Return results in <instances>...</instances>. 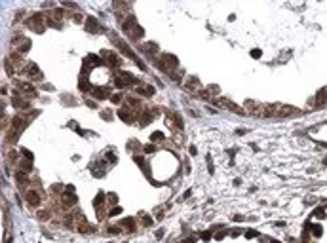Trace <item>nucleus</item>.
I'll return each instance as SVG.
<instances>
[{
  "instance_id": "nucleus-1",
  "label": "nucleus",
  "mask_w": 327,
  "mask_h": 243,
  "mask_svg": "<svg viewBox=\"0 0 327 243\" xmlns=\"http://www.w3.org/2000/svg\"><path fill=\"white\" fill-rule=\"evenodd\" d=\"M122 29H124V32H126L131 40H141L145 36V29L137 23L135 15H128V17L122 21Z\"/></svg>"
},
{
  "instance_id": "nucleus-2",
  "label": "nucleus",
  "mask_w": 327,
  "mask_h": 243,
  "mask_svg": "<svg viewBox=\"0 0 327 243\" xmlns=\"http://www.w3.org/2000/svg\"><path fill=\"white\" fill-rule=\"evenodd\" d=\"M247 112L255 118H272V105H264L259 101H245Z\"/></svg>"
},
{
  "instance_id": "nucleus-3",
  "label": "nucleus",
  "mask_w": 327,
  "mask_h": 243,
  "mask_svg": "<svg viewBox=\"0 0 327 243\" xmlns=\"http://www.w3.org/2000/svg\"><path fill=\"white\" fill-rule=\"evenodd\" d=\"M156 66H158L162 72L173 74L175 69L179 66V61H177V57H175V55H171V53H160L158 57H156Z\"/></svg>"
},
{
  "instance_id": "nucleus-4",
  "label": "nucleus",
  "mask_w": 327,
  "mask_h": 243,
  "mask_svg": "<svg viewBox=\"0 0 327 243\" xmlns=\"http://www.w3.org/2000/svg\"><path fill=\"white\" fill-rule=\"evenodd\" d=\"M25 201H27L29 207L38 209L40 205H42V201H44V194H42V190H40V186H30L27 192H25Z\"/></svg>"
},
{
  "instance_id": "nucleus-5",
  "label": "nucleus",
  "mask_w": 327,
  "mask_h": 243,
  "mask_svg": "<svg viewBox=\"0 0 327 243\" xmlns=\"http://www.w3.org/2000/svg\"><path fill=\"white\" fill-rule=\"evenodd\" d=\"M300 110L289 105H272V118H291L299 116Z\"/></svg>"
},
{
  "instance_id": "nucleus-6",
  "label": "nucleus",
  "mask_w": 327,
  "mask_h": 243,
  "mask_svg": "<svg viewBox=\"0 0 327 243\" xmlns=\"http://www.w3.org/2000/svg\"><path fill=\"white\" fill-rule=\"evenodd\" d=\"M59 203H61L63 209H70V207H74V205L78 203V198L74 196V188H72V186H67L65 192L59 196Z\"/></svg>"
},
{
  "instance_id": "nucleus-7",
  "label": "nucleus",
  "mask_w": 327,
  "mask_h": 243,
  "mask_svg": "<svg viewBox=\"0 0 327 243\" xmlns=\"http://www.w3.org/2000/svg\"><path fill=\"white\" fill-rule=\"evenodd\" d=\"M211 103H215L217 106H221V108H226V110H230V112H236V114H245V108H242V106H238L236 103H232L230 99H226V97H217V99H211Z\"/></svg>"
},
{
  "instance_id": "nucleus-8",
  "label": "nucleus",
  "mask_w": 327,
  "mask_h": 243,
  "mask_svg": "<svg viewBox=\"0 0 327 243\" xmlns=\"http://www.w3.org/2000/svg\"><path fill=\"white\" fill-rule=\"evenodd\" d=\"M25 25H27L29 29H33L34 32H44V29H46L44 13H34L33 17H29L27 21H25Z\"/></svg>"
},
{
  "instance_id": "nucleus-9",
  "label": "nucleus",
  "mask_w": 327,
  "mask_h": 243,
  "mask_svg": "<svg viewBox=\"0 0 327 243\" xmlns=\"http://www.w3.org/2000/svg\"><path fill=\"white\" fill-rule=\"evenodd\" d=\"M183 87H185V91H186V93H192V95H198V93L204 89L198 76H188V78L183 82Z\"/></svg>"
},
{
  "instance_id": "nucleus-10",
  "label": "nucleus",
  "mask_w": 327,
  "mask_h": 243,
  "mask_svg": "<svg viewBox=\"0 0 327 243\" xmlns=\"http://www.w3.org/2000/svg\"><path fill=\"white\" fill-rule=\"evenodd\" d=\"M8 61L12 63V66H13L15 70H21V72H23L25 66H27V61H25L21 51H12V53H10V57H8Z\"/></svg>"
},
{
  "instance_id": "nucleus-11",
  "label": "nucleus",
  "mask_w": 327,
  "mask_h": 243,
  "mask_svg": "<svg viewBox=\"0 0 327 243\" xmlns=\"http://www.w3.org/2000/svg\"><path fill=\"white\" fill-rule=\"evenodd\" d=\"M23 74H27L30 80H42V70L36 66V63H27V66L23 69Z\"/></svg>"
},
{
  "instance_id": "nucleus-12",
  "label": "nucleus",
  "mask_w": 327,
  "mask_h": 243,
  "mask_svg": "<svg viewBox=\"0 0 327 243\" xmlns=\"http://www.w3.org/2000/svg\"><path fill=\"white\" fill-rule=\"evenodd\" d=\"M86 30H90V32H103V27L97 23V19L93 15H87L86 17Z\"/></svg>"
},
{
  "instance_id": "nucleus-13",
  "label": "nucleus",
  "mask_w": 327,
  "mask_h": 243,
  "mask_svg": "<svg viewBox=\"0 0 327 243\" xmlns=\"http://www.w3.org/2000/svg\"><path fill=\"white\" fill-rule=\"evenodd\" d=\"M141 49L145 51V53L152 55V57H158V55H160V48H158L154 42H145V44L141 46Z\"/></svg>"
},
{
  "instance_id": "nucleus-14",
  "label": "nucleus",
  "mask_w": 327,
  "mask_h": 243,
  "mask_svg": "<svg viewBox=\"0 0 327 243\" xmlns=\"http://www.w3.org/2000/svg\"><path fill=\"white\" fill-rule=\"evenodd\" d=\"M101 57H107L108 63H110V65H116V66L122 63V61L118 59V55L114 53V51H108V49H103V51H101Z\"/></svg>"
},
{
  "instance_id": "nucleus-15",
  "label": "nucleus",
  "mask_w": 327,
  "mask_h": 243,
  "mask_svg": "<svg viewBox=\"0 0 327 243\" xmlns=\"http://www.w3.org/2000/svg\"><path fill=\"white\" fill-rule=\"evenodd\" d=\"M12 103H13L15 108H19V110H27V108H29V101H25L21 95H13Z\"/></svg>"
},
{
  "instance_id": "nucleus-16",
  "label": "nucleus",
  "mask_w": 327,
  "mask_h": 243,
  "mask_svg": "<svg viewBox=\"0 0 327 243\" xmlns=\"http://www.w3.org/2000/svg\"><path fill=\"white\" fill-rule=\"evenodd\" d=\"M135 93L141 95V97H152L154 95V87L152 86H139V87H135Z\"/></svg>"
},
{
  "instance_id": "nucleus-17",
  "label": "nucleus",
  "mask_w": 327,
  "mask_h": 243,
  "mask_svg": "<svg viewBox=\"0 0 327 243\" xmlns=\"http://www.w3.org/2000/svg\"><path fill=\"white\" fill-rule=\"evenodd\" d=\"M91 95L95 97V99H107V97L110 99V95H108V91L105 89V87H95V89L91 91Z\"/></svg>"
},
{
  "instance_id": "nucleus-18",
  "label": "nucleus",
  "mask_w": 327,
  "mask_h": 243,
  "mask_svg": "<svg viewBox=\"0 0 327 243\" xmlns=\"http://www.w3.org/2000/svg\"><path fill=\"white\" fill-rule=\"evenodd\" d=\"M118 116H120L126 123H131V122H133V118H135V116L131 114V112H128L126 108H120V110H118Z\"/></svg>"
},
{
  "instance_id": "nucleus-19",
  "label": "nucleus",
  "mask_w": 327,
  "mask_h": 243,
  "mask_svg": "<svg viewBox=\"0 0 327 243\" xmlns=\"http://www.w3.org/2000/svg\"><path fill=\"white\" fill-rule=\"evenodd\" d=\"M36 216H38L40 220H48L51 215H50V211H48V209H38V213H36Z\"/></svg>"
},
{
  "instance_id": "nucleus-20",
  "label": "nucleus",
  "mask_w": 327,
  "mask_h": 243,
  "mask_svg": "<svg viewBox=\"0 0 327 243\" xmlns=\"http://www.w3.org/2000/svg\"><path fill=\"white\" fill-rule=\"evenodd\" d=\"M122 224H124V226H128V230H129V232L135 230V220H133V219H124V220H122Z\"/></svg>"
},
{
  "instance_id": "nucleus-21",
  "label": "nucleus",
  "mask_w": 327,
  "mask_h": 243,
  "mask_svg": "<svg viewBox=\"0 0 327 243\" xmlns=\"http://www.w3.org/2000/svg\"><path fill=\"white\" fill-rule=\"evenodd\" d=\"M139 220H141L143 226H150V224H152V219L147 216V215H139Z\"/></svg>"
},
{
  "instance_id": "nucleus-22",
  "label": "nucleus",
  "mask_w": 327,
  "mask_h": 243,
  "mask_svg": "<svg viewBox=\"0 0 327 243\" xmlns=\"http://www.w3.org/2000/svg\"><path fill=\"white\" fill-rule=\"evenodd\" d=\"M122 99H124V95H122V93H114V95H110V101L114 103V105L122 103Z\"/></svg>"
},
{
  "instance_id": "nucleus-23",
  "label": "nucleus",
  "mask_w": 327,
  "mask_h": 243,
  "mask_svg": "<svg viewBox=\"0 0 327 243\" xmlns=\"http://www.w3.org/2000/svg\"><path fill=\"white\" fill-rule=\"evenodd\" d=\"M150 139H152V143H158V141L162 143V141H164V133L156 131V133H152V137H150Z\"/></svg>"
},
{
  "instance_id": "nucleus-24",
  "label": "nucleus",
  "mask_w": 327,
  "mask_h": 243,
  "mask_svg": "<svg viewBox=\"0 0 327 243\" xmlns=\"http://www.w3.org/2000/svg\"><path fill=\"white\" fill-rule=\"evenodd\" d=\"M205 89H207V93H209V95H211V93H213V95H215V93H221L219 86H207Z\"/></svg>"
},
{
  "instance_id": "nucleus-25",
  "label": "nucleus",
  "mask_w": 327,
  "mask_h": 243,
  "mask_svg": "<svg viewBox=\"0 0 327 243\" xmlns=\"http://www.w3.org/2000/svg\"><path fill=\"white\" fill-rule=\"evenodd\" d=\"M156 150V146H154V144H147V146L143 148V152H147V154H150V152H154Z\"/></svg>"
},
{
  "instance_id": "nucleus-26",
  "label": "nucleus",
  "mask_w": 327,
  "mask_h": 243,
  "mask_svg": "<svg viewBox=\"0 0 327 243\" xmlns=\"http://www.w3.org/2000/svg\"><path fill=\"white\" fill-rule=\"evenodd\" d=\"M108 203H110V205L118 203V198H116V194H108Z\"/></svg>"
},
{
  "instance_id": "nucleus-27",
  "label": "nucleus",
  "mask_w": 327,
  "mask_h": 243,
  "mask_svg": "<svg viewBox=\"0 0 327 243\" xmlns=\"http://www.w3.org/2000/svg\"><path fill=\"white\" fill-rule=\"evenodd\" d=\"M63 6L65 8H72V10H78V4H74V2H63Z\"/></svg>"
},
{
  "instance_id": "nucleus-28",
  "label": "nucleus",
  "mask_w": 327,
  "mask_h": 243,
  "mask_svg": "<svg viewBox=\"0 0 327 243\" xmlns=\"http://www.w3.org/2000/svg\"><path fill=\"white\" fill-rule=\"evenodd\" d=\"M72 19H74L76 23H80V21H84V15H82V13H74V15H72Z\"/></svg>"
},
{
  "instance_id": "nucleus-29",
  "label": "nucleus",
  "mask_w": 327,
  "mask_h": 243,
  "mask_svg": "<svg viewBox=\"0 0 327 243\" xmlns=\"http://www.w3.org/2000/svg\"><path fill=\"white\" fill-rule=\"evenodd\" d=\"M101 116H103V118H105V120H110V116H112V112H110V110H103V112H101Z\"/></svg>"
},
{
  "instance_id": "nucleus-30",
  "label": "nucleus",
  "mask_w": 327,
  "mask_h": 243,
  "mask_svg": "<svg viewBox=\"0 0 327 243\" xmlns=\"http://www.w3.org/2000/svg\"><path fill=\"white\" fill-rule=\"evenodd\" d=\"M156 219H158V220H162V219H164V211H162V209H160L158 213H156Z\"/></svg>"
},
{
  "instance_id": "nucleus-31",
  "label": "nucleus",
  "mask_w": 327,
  "mask_h": 243,
  "mask_svg": "<svg viewBox=\"0 0 327 243\" xmlns=\"http://www.w3.org/2000/svg\"><path fill=\"white\" fill-rule=\"evenodd\" d=\"M209 237H211V234H207V232H204V234H202V239H204V241H207Z\"/></svg>"
},
{
  "instance_id": "nucleus-32",
  "label": "nucleus",
  "mask_w": 327,
  "mask_h": 243,
  "mask_svg": "<svg viewBox=\"0 0 327 243\" xmlns=\"http://www.w3.org/2000/svg\"><path fill=\"white\" fill-rule=\"evenodd\" d=\"M107 160H108V162H116V156H112V154H107Z\"/></svg>"
},
{
  "instance_id": "nucleus-33",
  "label": "nucleus",
  "mask_w": 327,
  "mask_h": 243,
  "mask_svg": "<svg viewBox=\"0 0 327 243\" xmlns=\"http://www.w3.org/2000/svg\"><path fill=\"white\" fill-rule=\"evenodd\" d=\"M190 154H192V156H196V154H198V152H196V146H190Z\"/></svg>"
},
{
  "instance_id": "nucleus-34",
  "label": "nucleus",
  "mask_w": 327,
  "mask_h": 243,
  "mask_svg": "<svg viewBox=\"0 0 327 243\" xmlns=\"http://www.w3.org/2000/svg\"><path fill=\"white\" fill-rule=\"evenodd\" d=\"M255 236H257V232H253V230L247 232V237H255Z\"/></svg>"
}]
</instances>
